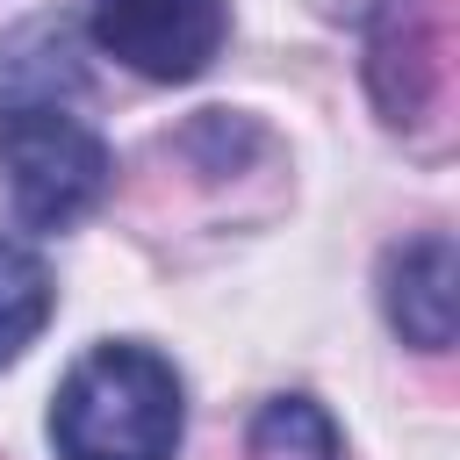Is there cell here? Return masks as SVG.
I'll use <instances>...</instances> for the list:
<instances>
[{"mask_svg":"<svg viewBox=\"0 0 460 460\" xmlns=\"http://www.w3.org/2000/svg\"><path fill=\"white\" fill-rule=\"evenodd\" d=\"M180 431L187 395L151 345H93L50 402L58 460H172Z\"/></svg>","mask_w":460,"mask_h":460,"instance_id":"cell-1","label":"cell"},{"mask_svg":"<svg viewBox=\"0 0 460 460\" xmlns=\"http://www.w3.org/2000/svg\"><path fill=\"white\" fill-rule=\"evenodd\" d=\"M0 180L29 230H65L101 208L115 158L65 108H0Z\"/></svg>","mask_w":460,"mask_h":460,"instance_id":"cell-2","label":"cell"},{"mask_svg":"<svg viewBox=\"0 0 460 460\" xmlns=\"http://www.w3.org/2000/svg\"><path fill=\"white\" fill-rule=\"evenodd\" d=\"M86 29L115 65L172 86V79H194L216 65L230 7L223 0H93Z\"/></svg>","mask_w":460,"mask_h":460,"instance_id":"cell-3","label":"cell"},{"mask_svg":"<svg viewBox=\"0 0 460 460\" xmlns=\"http://www.w3.org/2000/svg\"><path fill=\"white\" fill-rule=\"evenodd\" d=\"M446 72V14L438 0H374L367 22V86L388 122H417Z\"/></svg>","mask_w":460,"mask_h":460,"instance_id":"cell-4","label":"cell"},{"mask_svg":"<svg viewBox=\"0 0 460 460\" xmlns=\"http://www.w3.org/2000/svg\"><path fill=\"white\" fill-rule=\"evenodd\" d=\"M453 288H460V273H453L446 230H424V237H410L381 259V309L402 331V345H417V352L453 345Z\"/></svg>","mask_w":460,"mask_h":460,"instance_id":"cell-5","label":"cell"},{"mask_svg":"<svg viewBox=\"0 0 460 460\" xmlns=\"http://www.w3.org/2000/svg\"><path fill=\"white\" fill-rule=\"evenodd\" d=\"M58 93H79V58L58 22H29L0 43V101L7 108H58Z\"/></svg>","mask_w":460,"mask_h":460,"instance_id":"cell-6","label":"cell"},{"mask_svg":"<svg viewBox=\"0 0 460 460\" xmlns=\"http://www.w3.org/2000/svg\"><path fill=\"white\" fill-rule=\"evenodd\" d=\"M50 302H58V288H50L43 252L0 230V367L36 345V331L50 323Z\"/></svg>","mask_w":460,"mask_h":460,"instance_id":"cell-7","label":"cell"},{"mask_svg":"<svg viewBox=\"0 0 460 460\" xmlns=\"http://www.w3.org/2000/svg\"><path fill=\"white\" fill-rule=\"evenodd\" d=\"M252 460H338V424L309 395H273L252 417Z\"/></svg>","mask_w":460,"mask_h":460,"instance_id":"cell-8","label":"cell"}]
</instances>
